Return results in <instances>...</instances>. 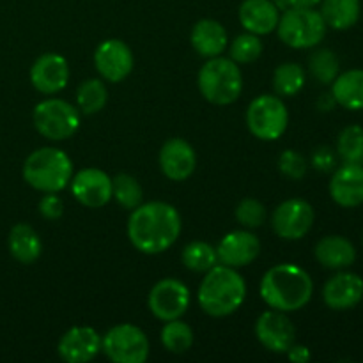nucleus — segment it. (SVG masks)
Listing matches in <instances>:
<instances>
[{
    "instance_id": "obj_14",
    "label": "nucleus",
    "mask_w": 363,
    "mask_h": 363,
    "mask_svg": "<svg viewBox=\"0 0 363 363\" xmlns=\"http://www.w3.org/2000/svg\"><path fill=\"white\" fill-rule=\"evenodd\" d=\"M69 188L73 197L85 208L98 209L112 201V179L99 169L89 167L74 174L69 181Z\"/></svg>"
},
{
    "instance_id": "obj_31",
    "label": "nucleus",
    "mask_w": 363,
    "mask_h": 363,
    "mask_svg": "<svg viewBox=\"0 0 363 363\" xmlns=\"http://www.w3.org/2000/svg\"><path fill=\"white\" fill-rule=\"evenodd\" d=\"M112 199H116L121 208L133 211L142 204V186L130 174H119L112 179Z\"/></svg>"
},
{
    "instance_id": "obj_25",
    "label": "nucleus",
    "mask_w": 363,
    "mask_h": 363,
    "mask_svg": "<svg viewBox=\"0 0 363 363\" xmlns=\"http://www.w3.org/2000/svg\"><path fill=\"white\" fill-rule=\"evenodd\" d=\"M337 105L347 110H363V69H350L332 82Z\"/></svg>"
},
{
    "instance_id": "obj_15",
    "label": "nucleus",
    "mask_w": 363,
    "mask_h": 363,
    "mask_svg": "<svg viewBox=\"0 0 363 363\" xmlns=\"http://www.w3.org/2000/svg\"><path fill=\"white\" fill-rule=\"evenodd\" d=\"M57 353L67 363H87L101 353V335L91 326H73L60 337Z\"/></svg>"
},
{
    "instance_id": "obj_29",
    "label": "nucleus",
    "mask_w": 363,
    "mask_h": 363,
    "mask_svg": "<svg viewBox=\"0 0 363 363\" xmlns=\"http://www.w3.org/2000/svg\"><path fill=\"white\" fill-rule=\"evenodd\" d=\"M160 339H162L163 347L174 354L186 353L188 350H191L195 342L194 330H191L190 325L181 321V318L167 321L163 325L162 333H160Z\"/></svg>"
},
{
    "instance_id": "obj_20",
    "label": "nucleus",
    "mask_w": 363,
    "mask_h": 363,
    "mask_svg": "<svg viewBox=\"0 0 363 363\" xmlns=\"http://www.w3.org/2000/svg\"><path fill=\"white\" fill-rule=\"evenodd\" d=\"M330 195L342 208H357L363 202V165L344 163L333 172Z\"/></svg>"
},
{
    "instance_id": "obj_6",
    "label": "nucleus",
    "mask_w": 363,
    "mask_h": 363,
    "mask_svg": "<svg viewBox=\"0 0 363 363\" xmlns=\"http://www.w3.org/2000/svg\"><path fill=\"white\" fill-rule=\"evenodd\" d=\"M277 32L280 41L291 48H314L325 38L326 21L319 11L294 7L284 11L277 25Z\"/></svg>"
},
{
    "instance_id": "obj_12",
    "label": "nucleus",
    "mask_w": 363,
    "mask_h": 363,
    "mask_svg": "<svg viewBox=\"0 0 363 363\" xmlns=\"http://www.w3.org/2000/svg\"><path fill=\"white\" fill-rule=\"evenodd\" d=\"M133 52L121 39H106L96 48L94 66L99 77L110 84H119L133 71Z\"/></svg>"
},
{
    "instance_id": "obj_18",
    "label": "nucleus",
    "mask_w": 363,
    "mask_h": 363,
    "mask_svg": "<svg viewBox=\"0 0 363 363\" xmlns=\"http://www.w3.org/2000/svg\"><path fill=\"white\" fill-rule=\"evenodd\" d=\"M197 167L195 149L183 138H170L160 151V169L170 181L190 179Z\"/></svg>"
},
{
    "instance_id": "obj_22",
    "label": "nucleus",
    "mask_w": 363,
    "mask_h": 363,
    "mask_svg": "<svg viewBox=\"0 0 363 363\" xmlns=\"http://www.w3.org/2000/svg\"><path fill=\"white\" fill-rule=\"evenodd\" d=\"M191 46L199 55L206 59H213L225 52L227 48V30L220 21L204 18L199 20L191 28Z\"/></svg>"
},
{
    "instance_id": "obj_37",
    "label": "nucleus",
    "mask_w": 363,
    "mask_h": 363,
    "mask_svg": "<svg viewBox=\"0 0 363 363\" xmlns=\"http://www.w3.org/2000/svg\"><path fill=\"white\" fill-rule=\"evenodd\" d=\"M38 211L46 220H59L64 215V202L57 194H45L38 204Z\"/></svg>"
},
{
    "instance_id": "obj_10",
    "label": "nucleus",
    "mask_w": 363,
    "mask_h": 363,
    "mask_svg": "<svg viewBox=\"0 0 363 363\" xmlns=\"http://www.w3.org/2000/svg\"><path fill=\"white\" fill-rule=\"evenodd\" d=\"M190 301V289L181 280L162 279L149 291L147 307L156 319L167 323L183 318Z\"/></svg>"
},
{
    "instance_id": "obj_3",
    "label": "nucleus",
    "mask_w": 363,
    "mask_h": 363,
    "mask_svg": "<svg viewBox=\"0 0 363 363\" xmlns=\"http://www.w3.org/2000/svg\"><path fill=\"white\" fill-rule=\"evenodd\" d=\"M247 298V282L236 268L225 264L213 266L199 286L197 301L211 318L234 314Z\"/></svg>"
},
{
    "instance_id": "obj_21",
    "label": "nucleus",
    "mask_w": 363,
    "mask_h": 363,
    "mask_svg": "<svg viewBox=\"0 0 363 363\" xmlns=\"http://www.w3.org/2000/svg\"><path fill=\"white\" fill-rule=\"evenodd\" d=\"M238 18L247 32L266 35L277 30L280 11L272 0H243L238 11Z\"/></svg>"
},
{
    "instance_id": "obj_27",
    "label": "nucleus",
    "mask_w": 363,
    "mask_h": 363,
    "mask_svg": "<svg viewBox=\"0 0 363 363\" xmlns=\"http://www.w3.org/2000/svg\"><path fill=\"white\" fill-rule=\"evenodd\" d=\"M108 101V91L105 82L99 78H87L77 91V108L85 116H92L105 108Z\"/></svg>"
},
{
    "instance_id": "obj_2",
    "label": "nucleus",
    "mask_w": 363,
    "mask_h": 363,
    "mask_svg": "<svg viewBox=\"0 0 363 363\" xmlns=\"http://www.w3.org/2000/svg\"><path fill=\"white\" fill-rule=\"evenodd\" d=\"M259 293L269 308L287 314L307 307L314 293V282L301 266L284 262L264 273Z\"/></svg>"
},
{
    "instance_id": "obj_35",
    "label": "nucleus",
    "mask_w": 363,
    "mask_h": 363,
    "mask_svg": "<svg viewBox=\"0 0 363 363\" xmlns=\"http://www.w3.org/2000/svg\"><path fill=\"white\" fill-rule=\"evenodd\" d=\"M236 220L245 229H257L266 222V208L257 199H243L236 206Z\"/></svg>"
},
{
    "instance_id": "obj_5",
    "label": "nucleus",
    "mask_w": 363,
    "mask_h": 363,
    "mask_svg": "<svg viewBox=\"0 0 363 363\" xmlns=\"http://www.w3.org/2000/svg\"><path fill=\"white\" fill-rule=\"evenodd\" d=\"M199 91L211 105H233L243 91V74L240 66L227 57H213L206 60L199 71Z\"/></svg>"
},
{
    "instance_id": "obj_32",
    "label": "nucleus",
    "mask_w": 363,
    "mask_h": 363,
    "mask_svg": "<svg viewBox=\"0 0 363 363\" xmlns=\"http://www.w3.org/2000/svg\"><path fill=\"white\" fill-rule=\"evenodd\" d=\"M339 57L328 48H321L312 52L308 57V69H311L312 77L319 82V84H332L337 77H339Z\"/></svg>"
},
{
    "instance_id": "obj_1",
    "label": "nucleus",
    "mask_w": 363,
    "mask_h": 363,
    "mask_svg": "<svg viewBox=\"0 0 363 363\" xmlns=\"http://www.w3.org/2000/svg\"><path fill=\"white\" fill-rule=\"evenodd\" d=\"M183 222L172 204L162 201L142 202L128 220V238L140 254L158 255L169 250L181 236Z\"/></svg>"
},
{
    "instance_id": "obj_7",
    "label": "nucleus",
    "mask_w": 363,
    "mask_h": 363,
    "mask_svg": "<svg viewBox=\"0 0 363 363\" xmlns=\"http://www.w3.org/2000/svg\"><path fill=\"white\" fill-rule=\"evenodd\" d=\"M247 126L255 138L264 142L279 140L289 124L286 103L277 94H261L247 108Z\"/></svg>"
},
{
    "instance_id": "obj_23",
    "label": "nucleus",
    "mask_w": 363,
    "mask_h": 363,
    "mask_svg": "<svg viewBox=\"0 0 363 363\" xmlns=\"http://www.w3.org/2000/svg\"><path fill=\"white\" fill-rule=\"evenodd\" d=\"M314 255L319 264L328 269H346L357 261L354 245L344 236H326L319 240Z\"/></svg>"
},
{
    "instance_id": "obj_9",
    "label": "nucleus",
    "mask_w": 363,
    "mask_h": 363,
    "mask_svg": "<svg viewBox=\"0 0 363 363\" xmlns=\"http://www.w3.org/2000/svg\"><path fill=\"white\" fill-rule=\"evenodd\" d=\"M101 351L113 363H144L151 346L144 330L135 325H117L101 337Z\"/></svg>"
},
{
    "instance_id": "obj_30",
    "label": "nucleus",
    "mask_w": 363,
    "mask_h": 363,
    "mask_svg": "<svg viewBox=\"0 0 363 363\" xmlns=\"http://www.w3.org/2000/svg\"><path fill=\"white\" fill-rule=\"evenodd\" d=\"M181 261L190 272L206 273L218 264L216 248L206 241H191L181 252Z\"/></svg>"
},
{
    "instance_id": "obj_11",
    "label": "nucleus",
    "mask_w": 363,
    "mask_h": 363,
    "mask_svg": "<svg viewBox=\"0 0 363 363\" xmlns=\"http://www.w3.org/2000/svg\"><path fill=\"white\" fill-rule=\"evenodd\" d=\"M314 208L303 199H289L273 211L272 227L282 240L298 241L314 225Z\"/></svg>"
},
{
    "instance_id": "obj_41",
    "label": "nucleus",
    "mask_w": 363,
    "mask_h": 363,
    "mask_svg": "<svg viewBox=\"0 0 363 363\" xmlns=\"http://www.w3.org/2000/svg\"><path fill=\"white\" fill-rule=\"evenodd\" d=\"M335 105H337V101H335V98H333L332 92H328V94H323L318 101V106L321 110H325V112L332 110Z\"/></svg>"
},
{
    "instance_id": "obj_36",
    "label": "nucleus",
    "mask_w": 363,
    "mask_h": 363,
    "mask_svg": "<svg viewBox=\"0 0 363 363\" xmlns=\"http://www.w3.org/2000/svg\"><path fill=\"white\" fill-rule=\"evenodd\" d=\"M307 167L308 163L305 156L294 149H286L279 158V170L289 179H303V176L307 174Z\"/></svg>"
},
{
    "instance_id": "obj_8",
    "label": "nucleus",
    "mask_w": 363,
    "mask_h": 363,
    "mask_svg": "<svg viewBox=\"0 0 363 363\" xmlns=\"http://www.w3.org/2000/svg\"><path fill=\"white\" fill-rule=\"evenodd\" d=\"M32 121L39 135L48 140H67L80 128V110L64 99L48 98L35 105Z\"/></svg>"
},
{
    "instance_id": "obj_13",
    "label": "nucleus",
    "mask_w": 363,
    "mask_h": 363,
    "mask_svg": "<svg viewBox=\"0 0 363 363\" xmlns=\"http://www.w3.org/2000/svg\"><path fill=\"white\" fill-rule=\"evenodd\" d=\"M255 335L262 347L272 353L286 354L296 340V328L286 315V312L272 308L259 315L257 323H255Z\"/></svg>"
},
{
    "instance_id": "obj_4",
    "label": "nucleus",
    "mask_w": 363,
    "mask_h": 363,
    "mask_svg": "<svg viewBox=\"0 0 363 363\" xmlns=\"http://www.w3.org/2000/svg\"><path fill=\"white\" fill-rule=\"evenodd\" d=\"M23 179L41 194H59L69 186L73 162L57 147H41L27 156L23 163Z\"/></svg>"
},
{
    "instance_id": "obj_34",
    "label": "nucleus",
    "mask_w": 363,
    "mask_h": 363,
    "mask_svg": "<svg viewBox=\"0 0 363 363\" xmlns=\"http://www.w3.org/2000/svg\"><path fill=\"white\" fill-rule=\"evenodd\" d=\"M262 50H264V45L261 41V35L245 32L230 43L229 55L236 64H250L261 57Z\"/></svg>"
},
{
    "instance_id": "obj_28",
    "label": "nucleus",
    "mask_w": 363,
    "mask_h": 363,
    "mask_svg": "<svg viewBox=\"0 0 363 363\" xmlns=\"http://www.w3.org/2000/svg\"><path fill=\"white\" fill-rule=\"evenodd\" d=\"M307 74L305 69L296 62L280 64L273 73V89L280 98H291L296 96L303 89Z\"/></svg>"
},
{
    "instance_id": "obj_24",
    "label": "nucleus",
    "mask_w": 363,
    "mask_h": 363,
    "mask_svg": "<svg viewBox=\"0 0 363 363\" xmlns=\"http://www.w3.org/2000/svg\"><path fill=\"white\" fill-rule=\"evenodd\" d=\"M7 248L13 259L21 264H32L43 254V241L34 227L28 223H16L7 236Z\"/></svg>"
},
{
    "instance_id": "obj_38",
    "label": "nucleus",
    "mask_w": 363,
    "mask_h": 363,
    "mask_svg": "<svg viewBox=\"0 0 363 363\" xmlns=\"http://www.w3.org/2000/svg\"><path fill=\"white\" fill-rule=\"evenodd\" d=\"M335 152L330 147H326V145H321V147H318L312 152V167L315 170H319V172H330V170H333L335 169Z\"/></svg>"
},
{
    "instance_id": "obj_19",
    "label": "nucleus",
    "mask_w": 363,
    "mask_h": 363,
    "mask_svg": "<svg viewBox=\"0 0 363 363\" xmlns=\"http://www.w3.org/2000/svg\"><path fill=\"white\" fill-rule=\"evenodd\" d=\"M363 298V280L354 273H337L323 287V300L332 311H350Z\"/></svg>"
},
{
    "instance_id": "obj_40",
    "label": "nucleus",
    "mask_w": 363,
    "mask_h": 363,
    "mask_svg": "<svg viewBox=\"0 0 363 363\" xmlns=\"http://www.w3.org/2000/svg\"><path fill=\"white\" fill-rule=\"evenodd\" d=\"M287 358L294 363H307L311 360V350L307 346H301V344L294 342L293 346L287 350Z\"/></svg>"
},
{
    "instance_id": "obj_39",
    "label": "nucleus",
    "mask_w": 363,
    "mask_h": 363,
    "mask_svg": "<svg viewBox=\"0 0 363 363\" xmlns=\"http://www.w3.org/2000/svg\"><path fill=\"white\" fill-rule=\"evenodd\" d=\"M280 13L294 7H303V9H315L321 4V0H272Z\"/></svg>"
},
{
    "instance_id": "obj_16",
    "label": "nucleus",
    "mask_w": 363,
    "mask_h": 363,
    "mask_svg": "<svg viewBox=\"0 0 363 363\" xmlns=\"http://www.w3.org/2000/svg\"><path fill=\"white\" fill-rule=\"evenodd\" d=\"M69 80V64L59 53H43L30 67V82L41 94H57L64 91Z\"/></svg>"
},
{
    "instance_id": "obj_33",
    "label": "nucleus",
    "mask_w": 363,
    "mask_h": 363,
    "mask_svg": "<svg viewBox=\"0 0 363 363\" xmlns=\"http://www.w3.org/2000/svg\"><path fill=\"white\" fill-rule=\"evenodd\" d=\"M337 151L344 160V163H357L363 165V128L362 126H347L339 135L337 142Z\"/></svg>"
},
{
    "instance_id": "obj_26",
    "label": "nucleus",
    "mask_w": 363,
    "mask_h": 363,
    "mask_svg": "<svg viewBox=\"0 0 363 363\" xmlns=\"http://www.w3.org/2000/svg\"><path fill=\"white\" fill-rule=\"evenodd\" d=\"M326 27L335 30H347L360 20V0H321V11Z\"/></svg>"
},
{
    "instance_id": "obj_17",
    "label": "nucleus",
    "mask_w": 363,
    "mask_h": 363,
    "mask_svg": "<svg viewBox=\"0 0 363 363\" xmlns=\"http://www.w3.org/2000/svg\"><path fill=\"white\" fill-rule=\"evenodd\" d=\"M261 254V241L250 230H233L225 234L216 247L220 264L230 268H245Z\"/></svg>"
}]
</instances>
